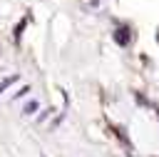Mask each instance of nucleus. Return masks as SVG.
<instances>
[{
    "label": "nucleus",
    "instance_id": "7ed1b4c3",
    "mask_svg": "<svg viewBox=\"0 0 159 157\" xmlns=\"http://www.w3.org/2000/svg\"><path fill=\"white\" fill-rule=\"evenodd\" d=\"M35 110H37V102H30V105L25 107V112H27V115H30V112H35Z\"/></svg>",
    "mask_w": 159,
    "mask_h": 157
},
{
    "label": "nucleus",
    "instance_id": "f257e3e1",
    "mask_svg": "<svg viewBox=\"0 0 159 157\" xmlns=\"http://www.w3.org/2000/svg\"><path fill=\"white\" fill-rule=\"evenodd\" d=\"M114 40H117L119 45H129V27H127V25H122V27L114 32Z\"/></svg>",
    "mask_w": 159,
    "mask_h": 157
},
{
    "label": "nucleus",
    "instance_id": "20e7f679",
    "mask_svg": "<svg viewBox=\"0 0 159 157\" xmlns=\"http://www.w3.org/2000/svg\"><path fill=\"white\" fill-rule=\"evenodd\" d=\"M157 117H159V110H157Z\"/></svg>",
    "mask_w": 159,
    "mask_h": 157
},
{
    "label": "nucleus",
    "instance_id": "f03ea898",
    "mask_svg": "<svg viewBox=\"0 0 159 157\" xmlns=\"http://www.w3.org/2000/svg\"><path fill=\"white\" fill-rule=\"evenodd\" d=\"M12 82H17V75H10V77H5V80H0V95L12 85Z\"/></svg>",
    "mask_w": 159,
    "mask_h": 157
},
{
    "label": "nucleus",
    "instance_id": "39448f33",
    "mask_svg": "<svg viewBox=\"0 0 159 157\" xmlns=\"http://www.w3.org/2000/svg\"><path fill=\"white\" fill-rule=\"evenodd\" d=\"M42 157H45V155H42Z\"/></svg>",
    "mask_w": 159,
    "mask_h": 157
}]
</instances>
